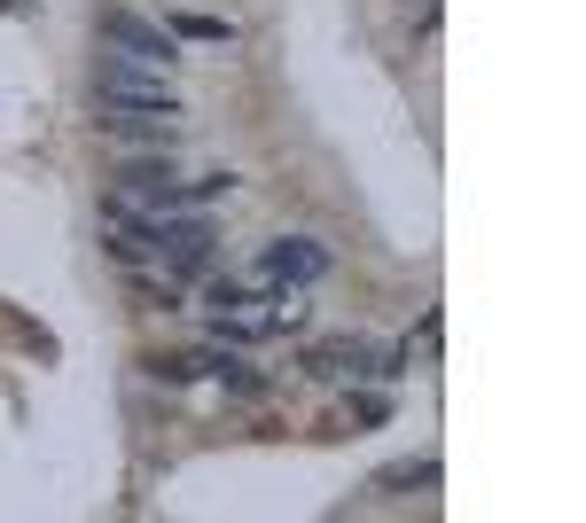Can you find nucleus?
Segmentation results:
<instances>
[{
	"label": "nucleus",
	"instance_id": "nucleus-1",
	"mask_svg": "<svg viewBox=\"0 0 586 523\" xmlns=\"http://www.w3.org/2000/svg\"><path fill=\"white\" fill-rule=\"evenodd\" d=\"M95 102H110V110H156V118H181L173 70H149V63H126V55H102V70H95Z\"/></svg>",
	"mask_w": 586,
	"mask_h": 523
},
{
	"label": "nucleus",
	"instance_id": "nucleus-2",
	"mask_svg": "<svg viewBox=\"0 0 586 523\" xmlns=\"http://www.w3.org/2000/svg\"><path fill=\"white\" fill-rule=\"evenodd\" d=\"M102 47L126 55V63H149V70H173L181 63V40L164 32V24H149V17H133V9H102Z\"/></svg>",
	"mask_w": 586,
	"mask_h": 523
},
{
	"label": "nucleus",
	"instance_id": "nucleus-8",
	"mask_svg": "<svg viewBox=\"0 0 586 523\" xmlns=\"http://www.w3.org/2000/svg\"><path fill=\"white\" fill-rule=\"evenodd\" d=\"M406 484H438V461L423 454V461H399V469L376 477V492H406Z\"/></svg>",
	"mask_w": 586,
	"mask_h": 523
},
{
	"label": "nucleus",
	"instance_id": "nucleus-10",
	"mask_svg": "<svg viewBox=\"0 0 586 523\" xmlns=\"http://www.w3.org/2000/svg\"><path fill=\"white\" fill-rule=\"evenodd\" d=\"M0 9H32V0H0Z\"/></svg>",
	"mask_w": 586,
	"mask_h": 523
},
{
	"label": "nucleus",
	"instance_id": "nucleus-3",
	"mask_svg": "<svg viewBox=\"0 0 586 523\" xmlns=\"http://www.w3.org/2000/svg\"><path fill=\"white\" fill-rule=\"evenodd\" d=\"M110 196H126L133 211H181V172H173V149H156V156H126L110 172Z\"/></svg>",
	"mask_w": 586,
	"mask_h": 523
},
{
	"label": "nucleus",
	"instance_id": "nucleus-7",
	"mask_svg": "<svg viewBox=\"0 0 586 523\" xmlns=\"http://www.w3.org/2000/svg\"><path fill=\"white\" fill-rule=\"evenodd\" d=\"M211 368H219V352H156V360H149L156 383H196V375H211Z\"/></svg>",
	"mask_w": 586,
	"mask_h": 523
},
{
	"label": "nucleus",
	"instance_id": "nucleus-5",
	"mask_svg": "<svg viewBox=\"0 0 586 523\" xmlns=\"http://www.w3.org/2000/svg\"><path fill=\"white\" fill-rule=\"evenodd\" d=\"M95 126H102L110 141H126V149H173V141H181V126L156 118V110H110V102H102Z\"/></svg>",
	"mask_w": 586,
	"mask_h": 523
},
{
	"label": "nucleus",
	"instance_id": "nucleus-6",
	"mask_svg": "<svg viewBox=\"0 0 586 523\" xmlns=\"http://www.w3.org/2000/svg\"><path fill=\"white\" fill-rule=\"evenodd\" d=\"M164 32L196 40V47H235V24H227V17H204V9H173V17H164Z\"/></svg>",
	"mask_w": 586,
	"mask_h": 523
},
{
	"label": "nucleus",
	"instance_id": "nucleus-9",
	"mask_svg": "<svg viewBox=\"0 0 586 523\" xmlns=\"http://www.w3.org/2000/svg\"><path fill=\"white\" fill-rule=\"evenodd\" d=\"M227 188H235V181H227V172H211V181H188V188H181V204H219Z\"/></svg>",
	"mask_w": 586,
	"mask_h": 523
},
{
	"label": "nucleus",
	"instance_id": "nucleus-4",
	"mask_svg": "<svg viewBox=\"0 0 586 523\" xmlns=\"http://www.w3.org/2000/svg\"><path fill=\"white\" fill-rule=\"evenodd\" d=\"M328 266H337V258H328V242H313V235H282V242L259 250V282H274V290H305Z\"/></svg>",
	"mask_w": 586,
	"mask_h": 523
}]
</instances>
